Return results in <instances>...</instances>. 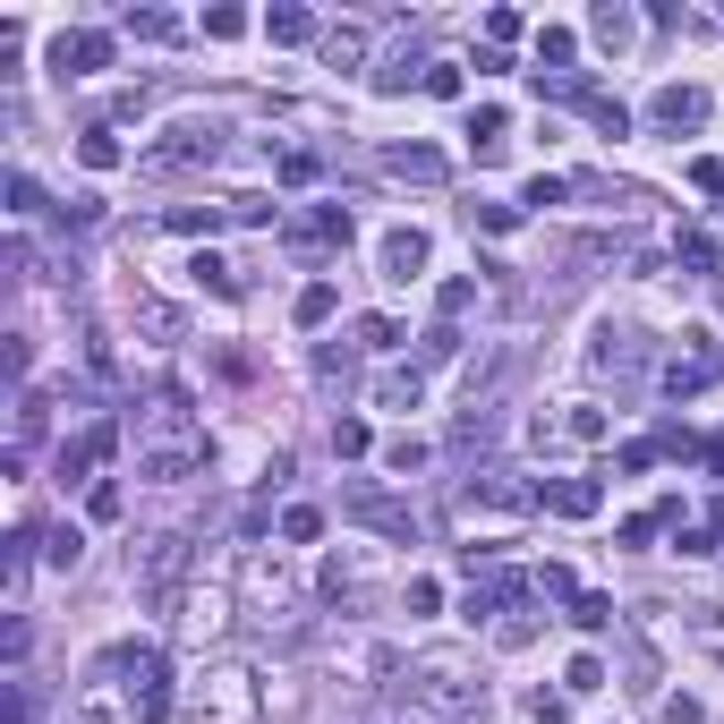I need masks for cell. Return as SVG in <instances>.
<instances>
[{
    "mask_svg": "<svg viewBox=\"0 0 724 724\" xmlns=\"http://www.w3.org/2000/svg\"><path fill=\"white\" fill-rule=\"evenodd\" d=\"M469 222H478V231H520V205H469Z\"/></svg>",
    "mask_w": 724,
    "mask_h": 724,
    "instance_id": "f546056e",
    "label": "cell"
},
{
    "mask_svg": "<svg viewBox=\"0 0 724 724\" xmlns=\"http://www.w3.org/2000/svg\"><path fill=\"white\" fill-rule=\"evenodd\" d=\"M562 427L580 435V443H596V435H605V409H571V418H562Z\"/></svg>",
    "mask_w": 724,
    "mask_h": 724,
    "instance_id": "ee69618b",
    "label": "cell"
},
{
    "mask_svg": "<svg viewBox=\"0 0 724 724\" xmlns=\"http://www.w3.org/2000/svg\"><path fill=\"white\" fill-rule=\"evenodd\" d=\"M179 571H188V537H145L136 580H145V605H154V614H171V605H179Z\"/></svg>",
    "mask_w": 724,
    "mask_h": 724,
    "instance_id": "7a4b0ae2",
    "label": "cell"
},
{
    "mask_svg": "<svg viewBox=\"0 0 724 724\" xmlns=\"http://www.w3.org/2000/svg\"><path fill=\"white\" fill-rule=\"evenodd\" d=\"M77 555H86V537H77V528H52V537H43V562H52V571H68Z\"/></svg>",
    "mask_w": 724,
    "mask_h": 724,
    "instance_id": "83f0119b",
    "label": "cell"
},
{
    "mask_svg": "<svg viewBox=\"0 0 724 724\" xmlns=\"http://www.w3.org/2000/svg\"><path fill=\"white\" fill-rule=\"evenodd\" d=\"M589 34H596V43H614V52H623V43H630V9H614V0H596V9H589Z\"/></svg>",
    "mask_w": 724,
    "mask_h": 724,
    "instance_id": "e0dca14e",
    "label": "cell"
},
{
    "mask_svg": "<svg viewBox=\"0 0 724 724\" xmlns=\"http://www.w3.org/2000/svg\"><path fill=\"white\" fill-rule=\"evenodd\" d=\"M188 273H197V282H205V290H213V298H239V273H231V264H222V256H197V264H188Z\"/></svg>",
    "mask_w": 724,
    "mask_h": 724,
    "instance_id": "cb8c5ba5",
    "label": "cell"
},
{
    "mask_svg": "<svg viewBox=\"0 0 724 724\" xmlns=\"http://www.w3.org/2000/svg\"><path fill=\"white\" fill-rule=\"evenodd\" d=\"M52 68H61V77H95V68H111V34L102 26H68L61 43H52Z\"/></svg>",
    "mask_w": 724,
    "mask_h": 724,
    "instance_id": "277c9868",
    "label": "cell"
},
{
    "mask_svg": "<svg viewBox=\"0 0 724 724\" xmlns=\"http://www.w3.org/2000/svg\"><path fill=\"white\" fill-rule=\"evenodd\" d=\"M418 707L443 724H469V716H486V682L461 657H435V665H418Z\"/></svg>",
    "mask_w": 724,
    "mask_h": 724,
    "instance_id": "6da1fadb",
    "label": "cell"
},
{
    "mask_svg": "<svg viewBox=\"0 0 724 724\" xmlns=\"http://www.w3.org/2000/svg\"><path fill=\"white\" fill-rule=\"evenodd\" d=\"M469 298H478V282H443V290H435V307H443V325H461V316H469Z\"/></svg>",
    "mask_w": 724,
    "mask_h": 724,
    "instance_id": "836d02e7",
    "label": "cell"
},
{
    "mask_svg": "<svg viewBox=\"0 0 724 724\" xmlns=\"http://www.w3.org/2000/svg\"><path fill=\"white\" fill-rule=\"evenodd\" d=\"M77 163L86 171H120V129H86L77 136Z\"/></svg>",
    "mask_w": 724,
    "mask_h": 724,
    "instance_id": "2e32d148",
    "label": "cell"
},
{
    "mask_svg": "<svg viewBox=\"0 0 724 724\" xmlns=\"http://www.w3.org/2000/svg\"><path fill=\"white\" fill-rule=\"evenodd\" d=\"M359 61H366V34L359 26H332L325 34V68H359Z\"/></svg>",
    "mask_w": 724,
    "mask_h": 724,
    "instance_id": "ac0fdd59",
    "label": "cell"
},
{
    "mask_svg": "<svg viewBox=\"0 0 724 724\" xmlns=\"http://www.w3.org/2000/svg\"><path fill=\"white\" fill-rule=\"evenodd\" d=\"M682 264H691V273H716V239L691 231V239H682Z\"/></svg>",
    "mask_w": 724,
    "mask_h": 724,
    "instance_id": "d590c367",
    "label": "cell"
},
{
    "mask_svg": "<svg viewBox=\"0 0 724 724\" xmlns=\"http://www.w3.org/2000/svg\"><path fill=\"white\" fill-rule=\"evenodd\" d=\"M163 222H171V231H179V239H213V231H222V222H231V205H171Z\"/></svg>",
    "mask_w": 724,
    "mask_h": 724,
    "instance_id": "4fadbf2b",
    "label": "cell"
},
{
    "mask_svg": "<svg viewBox=\"0 0 724 724\" xmlns=\"http://www.w3.org/2000/svg\"><path fill=\"white\" fill-rule=\"evenodd\" d=\"M409 86H427V68H418V43L384 52V68H375V95H409Z\"/></svg>",
    "mask_w": 724,
    "mask_h": 724,
    "instance_id": "7c38bea8",
    "label": "cell"
},
{
    "mask_svg": "<svg viewBox=\"0 0 724 724\" xmlns=\"http://www.w3.org/2000/svg\"><path fill=\"white\" fill-rule=\"evenodd\" d=\"M716 375H724V359H716V350H682V359L665 366V393H673V401H691V393H707Z\"/></svg>",
    "mask_w": 724,
    "mask_h": 724,
    "instance_id": "ba28073f",
    "label": "cell"
},
{
    "mask_svg": "<svg viewBox=\"0 0 724 724\" xmlns=\"http://www.w3.org/2000/svg\"><path fill=\"white\" fill-rule=\"evenodd\" d=\"M571 623H580V630H605V623H614V596H571Z\"/></svg>",
    "mask_w": 724,
    "mask_h": 724,
    "instance_id": "4dcf8cb0",
    "label": "cell"
},
{
    "mask_svg": "<svg viewBox=\"0 0 724 724\" xmlns=\"http://www.w3.org/2000/svg\"><path fill=\"white\" fill-rule=\"evenodd\" d=\"M282 239H290L298 256H325V248H350V205H307V213H290V222H282Z\"/></svg>",
    "mask_w": 724,
    "mask_h": 724,
    "instance_id": "3957f363",
    "label": "cell"
},
{
    "mask_svg": "<svg viewBox=\"0 0 724 724\" xmlns=\"http://www.w3.org/2000/svg\"><path fill=\"white\" fill-rule=\"evenodd\" d=\"M375 401H384V409H418V366H409V375H384Z\"/></svg>",
    "mask_w": 724,
    "mask_h": 724,
    "instance_id": "4316f807",
    "label": "cell"
},
{
    "mask_svg": "<svg viewBox=\"0 0 724 724\" xmlns=\"http://www.w3.org/2000/svg\"><path fill=\"white\" fill-rule=\"evenodd\" d=\"M384 469H393V478L427 469V443H418V435H393V443H384Z\"/></svg>",
    "mask_w": 724,
    "mask_h": 724,
    "instance_id": "603a6c76",
    "label": "cell"
},
{
    "mask_svg": "<svg viewBox=\"0 0 724 724\" xmlns=\"http://www.w3.org/2000/svg\"><path fill=\"white\" fill-rule=\"evenodd\" d=\"M503 129H512V120H503L494 102H478V111H469V145H478V163H494V154H503Z\"/></svg>",
    "mask_w": 724,
    "mask_h": 724,
    "instance_id": "5bb4252c",
    "label": "cell"
},
{
    "mask_svg": "<svg viewBox=\"0 0 724 724\" xmlns=\"http://www.w3.org/2000/svg\"><path fill=\"white\" fill-rule=\"evenodd\" d=\"M648 120L657 129H707V86H657Z\"/></svg>",
    "mask_w": 724,
    "mask_h": 724,
    "instance_id": "8992f818",
    "label": "cell"
},
{
    "mask_svg": "<svg viewBox=\"0 0 724 724\" xmlns=\"http://www.w3.org/2000/svg\"><path fill=\"white\" fill-rule=\"evenodd\" d=\"M350 520H366L375 537H418V520H409V503H393V494H350Z\"/></svg>",
    "mask_w": 724,
    "mask_h": 724,
    "instance_id": "52a82bcc",
    "label": "cell"
},
{
    "mask_svg": "<svg viewBox=\"0 0 724 724\" xmlns=\"http://www.w3.org/2000/svg\"><path fill=\"white\" fill-rule=\"evenodd\" d=\"M427 95H435V102H452V95H461V68L435 61V68H427Z\"/></svg>",
    "mask_w": 724,
    "mask_h": 724,
    "instance_id": "74e56055",
    "label": "cell"
},
{
    "mask_svg": "<svg viewBox=\"0 0 724 724\" xmlns=\"http://www.w3.org/2000/svg\"><path fill=\"white\" fill-rule=\"evenodd\" d=\"M528 580H537V596H580V589H571V571H562V562H546V571H528Z\"/></svg>",
    "mask_w": 724,
    "mask_h": 724,
    "instance_id": "ab89813d",
    "label": "cell"
},
{
    "mask_svg": "<svg viewBox=\"0 0 724 724\" xmlns=\"http://www.w3.org/2000/svg\"><path fill=\"white\" fill-rule=\"evenodd\" d=\"M86 512H95V520H120V486H111V478H102V486L86 494Z\"/></svg>",
    "mask_w": 724,
    "mask_h": 724,
    "instance_id": "b9f144b4",
    "label": "cell"
},
{
    "mask_svg": "<svg viewBox=\"0 0 724 724\" xmlns=\"http://www.w3.org/2000/svg\"><path fill=\"white\" fill-rule=\"evenodd\" d=\"M707 469H716V478H724V435H716V443H707Z\"/></svg>",
    "mask_w": 724,
    "mask_h": 724,
    "instance_id": "7dc6e473",
    "label": "cell"
},
{
    "mask_svg": "<svg viewBox=\"0 0 724 724\" xmlns=\"http://www.w3.org/2000/svg\"><path fill=\"white\" fill-rule=\"evenodd\" d=\"M205 34H213V43H231V34H248V9H205Z\"/></svg>",
    "mask_w": 724,
    "mask_h": 724,
    "instance_id": "e575fe53",
    "label": "cell"
},
{
    "mask_svg": "<svg viewBox=\"0 0 724 724\" xmlns=\"http://www.w3.org/2000/svg\"><path fill=\"white\" fill-rule=\"evenodd\" d=\"M418 359H427V366H443V359H461V332H452V325H435V332H427V341H418Z\"/></svg>",
    "mask_w": 724,
    "mask_h": 724,
    "instance_id": "d6a6232c",
    "label": "cell"
},
{
    "mask_svg": "<svg viewBox=\"0 0 724 724\" xmlns=\"http://www.w3.org/2000/svg\"><path fill=\"white\" fill-rule=\"evenodd\" d=\"M562 197H571V188H562V179H546V171H537V179H528V197H520V205H562Z\"/></svg>",
    "mask_w": 724,
    "mask_h": 724,
    "instance_id": "f6af8a7d",
    "label": "cell"
},
{
    "mask_svg": "<svg viewBox=\"0 0 724 724\" xmlns=\"http://www.w3.org/2000/svg\"><path fill=\"white\" fill-rule=\"evenodd\" d=\"M213 154H222V136H213V129H197V120H188V129H171L163 145L145 154V171H188V163H213Z\"/></svg>",
    "mask_w": 724,
    "mask_h": 724,
    "instance_id": "5b68a950",
    "label": "cell"
},
{
    "mask_svg": "<svg viewBox=\"0 0 724 724\" xmlns=\"http://www.w3.org/2000/svg\"><path fill=\"white\" fill-rule=\"evenodd\" d=\"M512 34H520V18H512V9H486V43H494V52H503Z\"/></svg>",
    "mask_w": 724,
    "mask_h": 724,
    "instance_id": "7bdbcfd3",
    "label": "cell"
},
{
    "mask_svg": "<svg viewBox=\"0 0 724 724\" xmlns=\"http://www.w3.org/2000/svg\"><path fill=\"white\" fill-rule=\"evenodd\" d=\"M562 682H571V691H605V665H596V657H571V673H562Z\"/></svg>",
    "mask_w": 724,
    "mask_h": 724,
    "instance_id": "8d00e7d4",
    "label": "cell"
},
{
    "mask_svg": "<svg viewBox=\"0 0 724 724\" xmlns=\"http://www.w3.org/2000/svg\"><path fill=\"white\" fill-rule=\"evenodd\" d=\"M366 443H375V435H366V418H332V452H341V461H359Z\"/></svg>",
    "mask_w": 724,
    "mask_h": 724,
    "instance_id": "d4e9b609",
    "label": "cell"
},
{
    "mask_svg": "<svg viewBox=\"0 0 724 724\" xmlns=\"http://www.w3.org/2000/svg\"><path fill=\"white\" fill-rule=\"evenodd\" d=\"M129 724H171V682H163V691H136L129 699Z\"/></svg>",
    "mask_w": 724,
    "mask_h": 724,
    "instance_id": "484cf974",
    "label": "cell"
},
{
    "mask_svg": "<svg viewBox=\"0 0 724 724\" xmlns=\"http://www.w3.org/2000/svg\"><path fill=\"white\" fill-rule=\"evenodd\" d=\"M332 316V282H307V290H298V325H325Z\"/></svg>",
    "mask_w": 724,
    "mask_h": 724,
    "instance_id": "1f68e13d",
    "label": "cell"
},
{
    "mask_svg": "<svg viewBox=\"0 0 724 724\" xmlns=\"http://www.w3.org/2000/svg\"><path fill=\"white\" fill-rule=\"evenodd\" d=\"M537 503L562 512V520H589L596 503H605V486H596V478H562V486H537Z\"/></svg>",
    "mask_w": 724,
    "mask_h": 724,
    "instance_id": "9c48e42d",
    "label": "cell"
},
{
    "mask_svg": "<svg viewBox=\"0 0 724 724\" xmlns=\"http://www.w3.org/2000/svg\"><path fill=\"white\" fill-rule=\"evenodd\" d=\"M427 273V231H384V282H418Z\"/></svg>",
    "mask_w": 724,
    "mask_h": 724,
    "instance_id": "30bf717a",
    "label": "cell"
},
{
    "mask_svg": "<svg viewBox=\"0 0 724 724\" xmlns=\"http://www.w3.org/2000/svg\"><path fill=\"white\" fill-rule=\"evenodd\" d=\"M384 171H393V179H418V188H435L452 163H443L435 145H384Z\"/></svg>",
    "mask_w": 724,
    "mask_h": 724,
    "instance_id": "8fae6325",
    "label": "cell"
},
{
    "mask_svg": "<svg viewBox=\"0 0 724 724\" xmlns=\"http://www.w3.org/2000/svg\"><path fill=\"white\" fill-rule=\"evenodd\" d=\"M648 461H657V443H623V452H614V469H630V478H639ZM614 469H605V478H614Z\"/></svg>",
    "mask_w": 724,
    "mask_h": 724,
    "instance_id": "60d3db41",
    "label": "cell"
},
{
    "mask_svg": "<svg viewBox=\"0 0 724 724\" xmlns=\"http://www.w3.org/2000/svg\"><path fill=\"white\" fill-rule=\"evenodd\" d=\"M699 716H707L699 699H665V724H699Z\"/></svg>",
    "mask_w": 724,
    "mask_h": 724,
    "instance_id": "bcb514c9",
    "label": "cell"
},
{
    "mask_svg": "<svg viewBox=\"0 0 724 724\" xmlns=\"http://www.w3.org/2000/svg\"><path fill=\"white\" fill-rule=\"evenodd\" d=\"M34 205H43V188H34L26 171H9V213H34Z\"/></svg>",
    "mask_w": 724,
    "mask_h": 724,
    "instance_id": "f35d334b",
    "label": "cell"
},
{
    "mask_svg": "<svg viewBox=\"0 0 724 724\" xmlns=\"http://www.w3.org/2000/svg\"><path fill=\"white\" fill-rule=\"evenodd\" d=\"M707 528H716V537H724V494H716V520H707Z\"/></svg>",
    "mask_w": 724,
    "mask_h": 724,
    "instance_id": "c3c4849f",
    "label": "cell"
},
{
    "mask_svg": "<svg viewBox=\"0 0 724 724\" xmlns=\"http://www.w3.org/2000/svg\"><path fill=\"white\" fill-rule=\"evenodd\" d=\"M589 359L605 366V375H630V366H639V341H630V332H614V325H605V332H596V350H589Z\"/></svg>",
    "mask_w": 724,
    "mask_h": 724,
    "instance_id": "9a60e30c",
    "label": "cell"
},
{
    "mask_svg": "<svg viewBox=\"0 0 724 724\" xmlns=\"http://www.w3.org/2000/svg\"><path fill=\"white\" fill-rule=\"evenodd\" d=\"M282 537H290V546H316V537H325V512H316V503H290V512H282Z\"/></svg>",
    "mask_w": 724,
    "mask_h": 724,
    "instance_id": "ffe728a7",
    "label": "cell"
},
{
    "mask_svg": "<svg viewBox=\"0 0 724 724\" xmlns=\"http://www.w3.org/2000/svg\"><path fill=\"white\" fill-rule=\"evenodd\" d=\"M129 34H136V43H171L179 18H171V9H129Z\"/></svg>",
    "mask_w": 724,
    "mask_h": 724,
    "instance_id": "7402d4cb",
    "label": "cell"
},
{
    "mask_svg": "<svg viewBox=\"0 0 724 724\" xmlns=\"http://www.w3.org/2000/svg\"><path fill=\"white\" fill-rule=\"evenodd\" d=\"M264 34H273V43H316V18H307V9H273Z\"/></svg>",
    "mask_w": 724,
    "mask_h": 724,
    "instance_id": "d6986e66",
    "label": "cell"
},
{
    "mask_svg": "<svg viewBox=\"0 0 724 724\" xmlns=\"http://www.w3.org/2000/svg\"><path fill=\"white\" fill-rule=\"evenodd\" d=\"M546 68L571 77V26H546V34H537V77H546Z\"/></svg>",
    "mask_w": 724,
    "mask_h": 724,
    "instance_id": "44dd1931",
    "label": "cell"
},
{
    "mask_svg": "<svg viewBox=\"0 0 724 724\" xmlns=\"http://www.w3.org/2000/svg\"><path fill=\"white\" fill-rule=\"evenodd\" d=\"M359 350H401V325L393 316H359Z\"/></svg>",
    "mask_w": 724,
    "mask_h": 724,
    "instance_id": "f1b7e54d",
    "label": "cell"
}]
</instances>
